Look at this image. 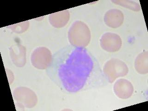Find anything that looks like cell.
<instances>
[{"mask_svg":"<svg viewBox=\"0 0 148 111\" xmlns=\"http://www.w3.org/2000/svg\"><path fill=\"white\" fill-rule=\"evenodd\" d=\"M46 73L67 94L99 89L108 83L97 58L85 48L72 45L62 48L52 56Z\"/></svg>","mask_w":148,"mask_h":111,"instance_id":"obj_1","label":"cell"},{"mask_svg":"<svg viewBox=\"0 0 148 111\" xmlns=\"http://www.w3.org/2000/svg\"><path fill=\"white\" fill-rule=\"evenodd\" d=\"M69 38L71 45L85 48L90 41L89 29L83 22L76 21L69 30Z\"/></svg>","mask_w":148,"mask_h":111,"instance_id":"obj_2","label":"cell"},{"mask_svg":"<svg viewBox=\"0 0 148 111\" xmlns=\"http://www.w3.org/2000/svg\"><path fill=\"white\" fill-rule=\"evenodd\" d=\"M108 83H113L117 78L127 75L129 69L124 62L117 58L109 60L103 69Z\"/></svg>","mask_w":148,"mask_h":111,"instance_id":"obj_3","label":"cell"},{"mask_svg":"<svg viewBox=\"0 0 148 111\" xmlns=\"http://www.w3.org/2000/svg\"><path fill=\"white\" fill-rule=\"evenodd\" d=\"M122 44L121 38L119 35L114 33H106L101 38V46L108 52H117L121 47Z\"/></svg>","mask_w":148,"mask_h":111,"instance_id":"obj_4","label":"cell"},{"mask_svg":"<svg viewBox=\"0 0 148 111\" xmlns=\"http://www.w3.org/2000/svg\"><path fill=\"white\" fill-rule=\"evenodd\" d=\"M134 87L129 81L125 79L117 80L113 86V90L117 97L121 99L129 98L134 92Z\"/></svg>","mask_w":148,"mask_h":111,"instance_id":"obj_5","label":"cell"},{"mask_svg":"<svg viewBox=\"0 0 148 111\" xmlns=\"http://www.w3.org/2000/svg\"><path fill=\"white\" fill-rule=\"evenodd\" d=\"M104 20L106 25L111 28H116L123 24L124 14L119 9H111L106 12Z\"/></svg>","mask_w":148,"mask_h":111,"instance_id":"obj_6","label":"cell"},{"mask_svg":"<svg viewBox=\"0 0 148 111\" xmlns=\"http://www.w3.org/2000/svg\"><path fill=\"white\" fill-rule=\"evenodd\" d=\"M135 68L139 74L145 75L148 73V53L144 51L136 57L135 61Z\"/></svg>","mask_w":148,"mask_h":111,"instance_id":"obj_7","label":"cell"},{"mask_svg":"<svg viewBox=\"0 0 148 111\" xmlns=\"http://www.w3.org/2000/svg\"><path fill=\"white\" fill-rule=\"evenodd\" d=\"M61 12L60 13L51 14L50 21L51 24L57 27H64L68 21V19H61V18L69 15L68 12Z\"/></svg>","mask_w":148,"mask_h":111,"instance_id":"obj_8","label":"cell"},{"mask_svg":"<svg viewBox=\"0 0 148 111\" xmlns=\"http://www.w3.org/2000/svg\"><path fill=\"white\" fill-rule=\"evenodd\" d=\"M112 2L135 12H139L141 9V7L138 3L132 1H113Z\"/></svg>","mask_w":148,"mask_h":111,"instance_id":"obj_9","label":"cell"}]
</instances>
